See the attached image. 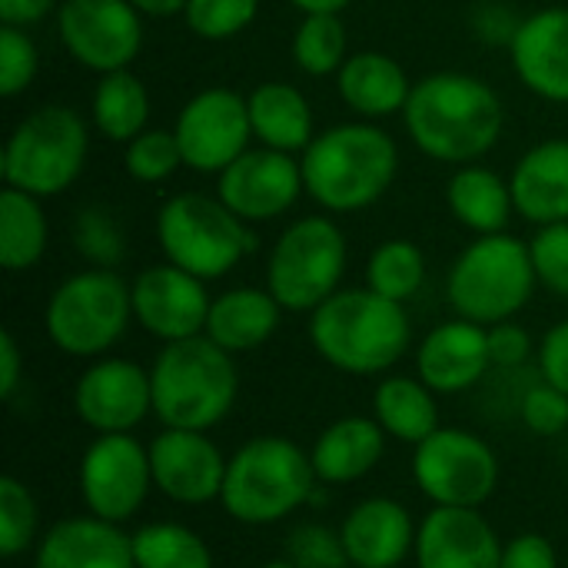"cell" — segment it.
I'll return each mask as SVG.
<instances>
[{
	"label": "cell",
	"mask_w": 568,
	"mask_h": 568,
	"mask_svg": "<svg viewBox=\"0 0 568 568\" xmlns=\"http://www.w3.org/2000/svg\"><path fill=\"white\" fill-rule=\"evenodd\" d=\"M403 120L426 156L466 166L499 143L506 106L486 80L459 70H439L413 83Z\"/></svg>",
	"instance_id": "6da1fadb"
},
{
	"label": "cell",
	"mask_w": 568,
	"mask_h": 568,
	"mask_svg": "<svg viewBox=\"0 0 568 568\" xmlns=\"http://www.w3.org/2000/svg\"><path fill=\"white\" fill-rule=\"evenodd\" d=\"M306 193L329 213H356L373 206L399 173L396 140L376 123H339L303 150L300 160Z\"/></svg>",
	"instance_id": "7a4b0ae2"
},
{
	"label": "cell",
	"mask_w": 568,
	"mask_h": 568,
	"mask_svg": "<svg viewBox=\"0 0 568 568\" xmlns=\"http://www.w3.org/2000/svg\"><path fill=\"white\" fill-rule=\"evenodd\" d=\"M316 353L353 376H373L403 359L413 339L403 303L366 290H339L310 313Z\"/></svg>",
	"instance_id": "3957f363"
},
{
	"label": "cell",
	"mask_w": 568,
	"mask_h": 568,
	"mask_svg": "<svg viewBox=\"0 0 568 568\" xmlns=\"http://www.w3.org/2000/svg\"><path fill=\"white\" fill-rule=\"evenodd\" d=\"M153 413L170 429H196L223 423L240 393V373L233 353L210 336H190L166 343L150 369Z\"/></svg>",
	"instance_id": "277c9868"
},
{
	"label": "cell",
	"mask_w": 568,
	"mask_h": 568,
	"mask_svg": "<svg viewBox=\"0 0 568 568\" xmlns=\"http://www.w3.org/2000/svg\"><path fill=\"white\" fill-rule=\"evenodd\" d=\"M313 459L283 436H256L226 459L220 503L243 526H273L313 499Z\"/></svg>",
	"instance_id": "5b68a950"
},
{
	"label": "cell",
	"mask_w": 568,
	"mask_h": 568,
	"mask_svg": "<svg viewBox=\"0 0 568 568\" xmlns=\"http://www.w3.org/2000/svg\"><path fill=\"white\" fill-rule=\"evenodd\" d=\"M90 133L67 103H47L27 113L3 143V183L37 200L67 193L87 163Z\"/></svg>",
	"instance_id": "8992f818"
},
{
	"label": "cell",
	"mask_w": 568,
	"mask_h": 568,
	"mask_svg": "<svg viewBox=\"0 0 568 568\" xmlns=\"http://www.w3.org/2000/svg\"><path fill=\"white\" fill-rule=\"evenodd\" d=\"M156 240L166 263L200 276L220 280L256 250V233L220 196L176 193L156 213Z\"/></svg>",
	"instance_id": "52a82bcc"
},
{
	"label": "cell",
	"mask_w": 568,
	"mask_h": 568,
	"mask_svg": "<svg viewBox=\"0 0 568 568\" xmlns=\"http://www.w3.org/2000/svg\"><path fill=\"white\" fill-rule=\"evenodd\" d=\"M536 266L529 243L493 233L473 240L449 270V303L463 320L496 326L513 320L536 290Z\"/></svg>",
	"instance_id": "ba28073f"
},
{
	"label": "cell",
	"mask_w": 568,
	"mask_h": 568,
	"mask_svg": "<svg viewBox=\"0 0 568 568\" xmlns=\"http://www.w3.org/2000/svg\"><path fill=\"white\" fill-rule=\"evenodd\" d=\"M133 290L113 270H83L67 276L47 300L43 329L67 356H100L130 326Z\"/></svg>",
	"instance_id": "9c48e42d"
},
{
	"label": "cell",
	"mask_w": 568,
	"mask_h": 568,
	"mask_svg": "<svg viewBox=\"0 0 568 568\" xmlns=\"http://www.w3.org/2000/svg\"><path fill=\"white\" fill-rule=\"evenodd\" d=\"M346 273V236L329 216H303L280 233L266 263V290L283 310L313 313Z\"/></svg>",
	"instance_id": "30bf717a"
},
{
	"label": "cell",
	"mask_w": 568,
	"mask_h": 568,
	"mask_svg": "<svg viewBox=\"0 0 568 568\" xmlns=\"http://www.w3.org/2000/svg\"><path fill=\"white\" fill-rule=\"evenodd\" d=\"M413 476L436 506L479 509L496 493L499 459L476 433L436 429L416 446Z\"/></svg>",
	"instance_id": "8fae6325"
},
{
	"label": "cell",
	"mask_w": 568,
	"mask_h": 568,
	"mask_svg": "<svg viewBox=\"0 0 568 568\" xmlns=\"http://www.w3.org/2000/svg\"><path fill=\"white\" fill-rule=\"evenodd\" d=\"M143 13L130 0H60L57 33L63 50L93 73L130 70L143 47Z\"/></svg>",
	"instance_id": "7c38bea8"
},
{
	"label": "cell",
	"mask_w": 568,
	"mask_h": 568,
	"mask_svg": "<svg viewBox=\"0 0 568 568\" xmlns=\"http://www.w3.org/2000/svg\"><path fill=\"white\" fill-rule=\"evenodd\" d=\"M173 133L183 153V166L220 176L236 156L250 150V103L230 87L200 90L176 113Z\"/></svg>",
	"instance_id": "4fadbf2b"
},
{
	"label": "cell",
	"mask_w": 568,
	"mask_h": 568,
	"mask_svg": "<svg viewBox=\"0 0 568 568\" xmlns=\"http://www.w3.org/2000/svg\"><path fill=\"white\" fill-rule=\"evenodd\" d=\"M153 486L150 449L130 433H103L80 459V493L90 516L106 523H126Z\"/></svg>",
	"instance_id": "5bb4252c"
},
{
	"label": "cell",
	"mask_w": 568,
	"mask_h": 568,
	"mask_svg": "<svg viewBox=\"0 0 568 568\" xmlns=\"http://www.w3.org/2000/svg\"><path fill=\"white\" fill-rule=\"evenodd\" d=\"M306 193L303 170L293 153H280L270 146L246 150L223 173L216 196L246 223H266L293 210V203Z\"/></svg>",
	"instance_id": "9a60e30c"
},
{
	"label": "cell",
	"mask_w": 568,
	"mask_h": 568,
	"mask_svg": "<svg viewBox=\"0 0 568 568\" xmlns=\"http://www.w3.org/2000/svg\"><path fill=\"white\" fill-rule=\"evenodd\" d=\"M203 283L206 280H200L173 263L143 270L130 286L136 323L163 343L203 336L206 316L213 306Z\"/></svg>",
	"instance_id": "2e32d148"
},
{
	"label": "cell",
	"mask_w": 568,
	"mask_h": 568,
	"mask_svg": "<svg viewBox=\"0 0 568 568\" xmlns=\"http://www.w3.org/2000/svg\"><path fill=\"white\" fill-rule=\"evenodd\" d=\"M150 469L153 486L180 503V506H203L220 499L223 479H226V459L206 439V433L196 429H163L150 443Z\"/></svg>",
	"instance_id": "e0dca14e"
},
{
	"label": "cell",
	"mask_w": 568,
	"mask_h": 568,
	"mask_svg": "<svg viewBox=\"0 0 568 568\" xmlns=\"http://www.w3.org/2000/svg\"><path fill=\"white\" fill-rule=\"evenodd\" d=\"M73 409L100 436L130 433L153 413L150 373L130 359H100L77 379Z\"/></svg>",
	"instance_id": "ac0fdd59"
},
{
	"label": "cell",
	"mask_w": 568,
	"mask_h": 568,
	"mask_svg": "<svg viewBox=\"0 0 568 568\" xmlns=\"http://www.w3.org/2000/svg\"><path fill=\"white\" fill-rule=\"evenodd\" d=\"M419 568H499L503 542L479 509L436 506L416 532Z\"/></svg>",
	"instance_id": "d6986e66"
},
{
	"label": "cell",
	"mask_w": 568,
	"mask_h": 568,
	"mask_svg": "<svg viewBox=\"0 0 568 568\" xmlns=\"http://www.w3.org/2000/svg\"><path fill=\"white\" fill-rule=\"evenodd\" d=\"M509 50L523 87L542 100L568 103V7H546L526 17Z\"/></svg>",
	"instance_id": "ffe728a7"
},
{
	"label": "cell",
	"mask_w": 568,
	"mask_h": 568,
	"mask_svg": "<svg viewBox=\"0 0 568 568\" xmlns=\"http://www.w3.org/2000/svg\"><path fill=\"white\" fill-rule=\"evenodd\" d=\"M489 329L473 320L439 323L419 346L416 369L433 393H466L489 373Z\"/></svg>",
	"instance_id": "44dd1931"
},
{
	"label": "cell",
	"mask_w": 568,
	"mask_h": 568,
	"mask_svg": "<svg viewBox=\"0 0 568 568\" xmlns=\"http://www.w3.org/2000/svg\"><path fill=\"white\" fill-rule=\"evenodd\" d=\"M33 568H136L133 536L97 516L60 519L37 546Z\"/></svg>",
	"instance_id": "7402d4cb"
},
{
	"label": "cell",
	"mask_w": 568,
	"mask_h": 568,
	"mask_svg": "<svg viewBox=\"0 0 568 568\" xmlns=\"http://www.w3.org/2000/svg\"><path fill=\"white\" fill-rule=\"evenodd\" d=\"M413 516L396 499H366L359 503L339 536L346 556L356 568H396L416 549Z\"/></svg>",
	"instance_id": "603a6c76"
},
{
	"label": "cell",
	"mask_w": 568,
	"mask_h": 568,
	"mask_svg": "<svg viewBox=\"0 0 568 568\" xmlns=\"http://www.w3.org/2000/svg\"><path fill=\"white\" fill-rule=\"evenodd\" d=\"M513 203L536 226L568 223V140L532 146L509 176Z\"/></svg>",
	"instance_id": "cb8c5ba5"
},
{
	"label": "cell",
	"mask_w": 568,
	"mask_h": 568,
	"mask_svg": "<svg viewBox=\"0 0 568 568\" xmlns=\"http://www.w3.org/2000/svg\"><path fill=\"white\" fill-rule=\"evenodd\" d=\"M336 90L353 113L366 120H379L406 110L413 83L399 67V60L379 50H363L346 57V63L336 73Z\"/></svg>",
	"instance_id": "d4e9b609"
},
{
	"label": "cell",
	"mask_w": 568,
	"mask_h": 568,
	"mask_svg": "<svg viewBox=\"0 0 568 568\" xmlns=\"http://www.w3.org/2000/svg\"><path fill=\"white\" fill-rule=\"evenodd\" d=\"M250 126L260 146L280 150V153H303L316 140V120L313 106L293 83L266 80L250 97Z\"/></svg>",
	"instance_id": "484cf974"
},
{
	"label": "cell",
	"mask_w": 568,
	"mask_h": 568,
	"mask_svg": "<svg viewBox=\"0 0 568 568\" xmlns=\"http://www.w3.org/2000/svg\"><path fill=\"white\" fill-rule=\"evenodd\" d=\"M280 313L283 306L270 290L236 286L213 300L203 336H210L226 353H250L276 333Z\"/></svg>",
	"instance_id": "4316f807"
},
{
	"label": "cell",
	"mask_w": 568,
	"mask_h": 568,
	"mask_svg": "<svg viewBox=\"0 0 568 568\" xmlns=\"http://www.w3.org/2000/svg\"><path fill=\"white\" fill-rule=\"evenodd\" d=\"M386 449V429L366 416H346L333 423L313 446L310 459L320 483H356L376 469Z\"/></svg>",
	"instance_id": "83f0119b"
},
{
	"label": "cell",
	"mask_w": 568,
	"mask_h": 568,
	"mask_svg": "<svg viewBox=\"0 0 568 568\" xmlns=\"http://www.w3.org/2000/svg\"><path fill=\"white\" fill-rule=\"evenodd\" d=\"M446 203H449L453 216L476 236L506 233L509 216L516 213L513 186L496 170L479 166V163H466L449 176Z\"/></svg>",
	"instance_id": "f1b7e54d"
},
{
	"label": "cell",
	"mask_w": 568,
	"mask_h": 568,
	"mask_svg": "<svg viewBox=\"0 0 568 568\" xmlns=\"http://www.w3.org/2000/svg\"><path fill=\"white\" fill-rule=\"evenodd\" d=\"M90 113H93V126H97L100 136L126 146L133 136H140L146 130L150 93H146V87H143V80L136 73L113 70V73H103L97 80Z\"/></svg>",
	"instance_id": "f546056e"
},
{
	"label": "cell",
	"mask_w": 568,
	"mask_h": 568,
	"mask_svg": "<svg viewBox=\"0 0 568 568\" xmlns=\"http://www.w3.org/2000/svg\"><path fill=\"white\" fill-rule=\"evenodd\" d=\"M373 409H376V423L389 436L413 443V446H419L439 429V409H436L433 389L423 379H409V376L386 379L376 389Z\"/></svg>",
	"instance_id": "4dcf8cb0"
},
{
	"label": "cell",
	"mask_w": 568,
	"mask_h": 568,
	"mask_svg": "<svg viewBox=\"0 0 568 568\" xmlns=\"http://www.w3.org/2000/svg\"><path fill=\"white\" fill-rule=\"evenodd\" d=\"M47 253V216L37 196L7 186L0 193V263L10 273L30 270Z\"/></svg>",
	"instance_id": "1f68e13d"
},
{
	"label": "cell",
	"mask_w": 568,
	"mask_h": 568,
	"mask_svg": "<svg viewBox=\"0 0 568 568\" xmlns=\"http://www.w3.org/2000/svg\"><path fill=\"white\" fill-rule=\"evenodd\" d=\"M426 283V256L413 240H386L366 263V286L393 303L413 300Z\"/></svg>",
	"instance_id": "d6a6232c"
},
{
	"label": "cell",
	"mask_w": 568,
	"mask_h": 568,
	"mask_svg": "<svg viewBox=\"0 0 568 568\" xmlns=\"http://www.w3.org/2000/svg\"><path fill=\"white\" fill-rule=\"evenodd\" d=\"M136 568H213L206 542L176 523H153L133 532Z\"/></svg>",
	"instance_id": "836d02e7"
},
{
	"label": "cell",
	"mask_w": 568,
	"mask_h": 568,
	"mask_svg": "<svg viewBox=\"0 0 568 568\" xmlns=\"http://www.w3.org/2000/svg\"><path fill=\"white\" fill-rule=\"evenodd\" d=\"M346 47L349 37L339 13H306L293 33V60L310 77L339 73L346 63Z\"/></svg>",
	"instance_id": "e575fe53"
},
{
	"label": "cell",
	"mask_w": 568,
	"mask_h": 568,
	"mask_svg": "<svg viewBox=\"0 0 568 568\" xmlns=\"http://www.w3.org/2000/svg\"><path fill=\"white\" fill-rule=\"evenodd\" d=\"M70 240H73V250L93 266V270H113L123 263L126 256V236H123V226L116 223V216L106 210V206H83L77 216H73V226H70Z\"/></svg>",
	"instance_id": "d590c367"
},
{
	"label": "cell",
	"mask_w": 568,
	"mask_h": 568,
	"mask_svg": "<svg viewBox=\"0 0 568 568\" xmlns=\"http://www.w3.org/2000/svg\"><path fill=\"white\" fill-rule=\"evenodd\" d=\"M183 166V153L173 130H143L123 150V170L140 183H163Z\"/></svg>",
	"instance_id": "8d00e7d4"
},
{
	"label": "cell",
	"mask_w": 568,
	"mask_h": 568,
	"mask_svg": "<svg viewBox=\"0 0 568 568\" xmlns=\"http://www.w3.org/2000/svg\"><path fill=\"white\" fill-rule=\"evenodd\" d=\"M37 532V506L23 483L13 476L0 479V556L13 559L30 549Z\"/></svg>",
	"instance_id": "74e56055"
},
{
	"label": "cell",
	"mask_w": 568,
	"mask_h": 568,
	"mask_svg": "<svg viewBox=\"0 0 568 568\" xmlns=\"http://www.w3.org/2000/svg\"><path fill=\"white\" fill-rule=\"evenodd\" d=\"M260 13V0H186V27L203 40H230Z\"/></svg>",
	"instance_id": "f35d334b"
},
{
	"label": "cell",
	"mask_w": 568,
	"mask_h": 568,
	"mask_svg": "<svg viewBox=\"0 0 568 568\" xmlns=\"http://www.w3.org/2000/svg\"><path fill=\"white\" fill-rule=\"evenodd\" d=\"M37 67H40V53H37L33 37L23 27L3 23L0 27V93L7 100L20 97L33 83Z\"/></svg>",
	"instance_id": "ab89813d"
},
{
	"label": "cell",
	"mask_w": 568,
	"mask_h": 568,
	"mask_svg": "<svg viewBox=\"0 0 568 568\" xmlns=\"http://www.w3.org/2000/svg\"><path fill=\"white\" fill-rule=\"evenodd\" d=\"M286 559L296 568H346L353 566L343 546V536L316 526V523H303L290 532L286 539Z\"/></svg>",
	"instance_id": "60d3db41"
},
{
	"label": "cell",
	"mask_w": 568,
	"mask_h": 568,
	"mask_svg": "<svg viewBox=\"0 0 568 568\" xmlns=\"http://www.w3.org/2000/svg\"><path fill=\"white\" fill-rule=\"evenodd\" d=\"M532 253V266H536V280L568 300V223H549L539 226V233L529 243Z\"/></svg>",
	"instance_id": "b9f144b4"
},
{
	"label": "cell",
	"mask_w": 568,
	"mask_h": 568,
	"mask_svg": "<svg viewBox=\"0 0 568 568\" xmlns=\"http://www.w3.org/2000/svg\"><path fill=\"white\" fill-rule=\"evenodd\" d=\"M523 423L539 436H559L568 426V396L549 383H532L519 399Z\"/></svg>",
	"instance_id": "7bdbcfd3"
},
{
	"label": "cell",
	"mask_w": 568,
	"mask_h": 568,
	"mask_svg": "<svg viewBox=\"0 0 568 568\" xmlns=\"http://www.w3.org/2000/svg\"><path fill=\"white\" fill-rule=\"evenodd\" d=\"M486 329H489V359L496 369H519L529 359L532 339L519 323L506 320V323H496Z\"/></svg>",
	"instance_id": "ee69618b"
},
{
	"label": "cell",
	"mask_w": 568,
	"mask_h": 568,
	"mask_svg": "<svg viewBox=\"0 0 568 568\" xmlns=\"http://www.w3.org/2000/svg\"><path fill=\"white\" fill-rule=\"evenodd\" d=\"M539 376L568 396V320L556 323L539 346Z\"/></svg>",
	"instance_id": "f6af8a7d"
},
{
	"label": "cell",
	"mask_w": 568,
	"mask_h": 568,
	"mask_svg": "<svg viewBox=\"0 0 568 568\" xmlns=\"http://www.w3.org/2000/svg\"><path fill=\"white\" fill-rule=\"evenodd\" d=\"M499 568H559V556L546 536L526 532V536H516L509 546H503V566Z\"/></svg>",
	"instance_id": "bcb514c9"
},
{
	"label": "cell",
	"mask_w": 568,
	"mask_h": 568,
	"mask_svg": "<svg viewBox=\"0 0 568 568\" xmlns=\"http://www.w3.org/2000/svg\"><path fill=\"white\" fill-rule=\"evenodd\" d=\"M53 7H60V0H0V20L10 27H33Z\"/></svg>",
	"instance_id": "7dc6e473"
},
{
	"label": "cell",
	"mask_w": 568,
	"mask_h": 568,
	"mask_svg": "<svg viewBox=\"0 0 568 568\" xmlns=\"http://www.w3.org/2000/svg\"><path fill=\"white\" fill-rule=\"evenodd\" d=\"M20 373H23V363H20V346L13 339V333H0V396L10 399L20 386Z\"/></svg>",
	"instance_id": "c3c4849f"
},
{
	"label": "cell",
	"mask_w": 568,
	"mask_h": 568,
	"mask_svg": "<svg viewBox=\"0 0 568 568\" xmlns=\"http://www.w3.org/2000/svg\"><path fill=\"white\" fill-rule=\"evenodd\" d=\"M146 17H173L186 10V0H130Z\"/></svg>",
	"instance_id": "681fc988"
},
{
	"label": "cell",
	"mask_w": 568,
	"mask_h": 568,
	"mask_svg": "<svg viewBox=\"0 0 568 568\" xmlns=\"http://www.w3.org/2000/svg\"><path fill=\"white\" fill-rule=\"evenodd\" d=\"M296 10H303V17L306 13H343L346 7H349V0H290Z\"/></svg>",
	"instance_id": "f907efd6"
},
{
	"label": "cell",
	"mask_w": 568,
	"mask_h": 568,
	"mask_svg": "<svg viewBox=\"0 0 568 568\" xmlns=\"http://www.w3.org/2000/svg\"><path fill=\"white\" fill-rule=\"evenodd\" d=\"M263 568H296V566H293L290 559H276V562H266Z\"/></svg>",
	"instance_id": "816d5d0a"
}]
</instances>
